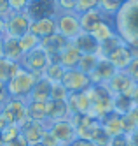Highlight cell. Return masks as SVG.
<instances>
[{
  "mask_svg": "<svg viewBox=\"0 0 138 146\" xmlns=\"http://www.w3.org/2000/svg\"><path fill=\"white\" fill-rule=\"evenodd\" d=\"M124 0H100L98 9L107 16V18H114V14L119 11V7L122 5Z\"/></svg>",
  "mask_w": 138,
  "mask_h": 146,
  "instance_id": "f546056e",
  "label": "cell"
},
{
  "mask_svg": "<svg viewBox=\"0 0 138 146\" xmlns=\"http://www.w3.org/2000/svg\"><path fill=\"white\" fill-rule=\"evenodd\" d=\"M103 19H107V16H105L100 9H91V11H86V13L79 14L80 28H82V32H86V34H91Z\"/></svg>",
  "mask_w": 138,
  "mask_h": 146,
  "instance_id": "e0dca14e",
  "label": "cell"
},
{
  "mask_svg": "<svg viewBox=\"0 0 138 146\" xmlns=\"http://www.w3.org/2000/svg\"><path fill=\"white\" fill-rule=\"evenodd\" d=\"M112 21L115 34L138 55V0H124Z\"/></svg>",
  "mask_w": 138,
  "mask_h": 146,
  "instance_id": "6da1fadb",
  "label": "cell"
},
{
  "mask_svg": "<svg viewBox=\"0 0 138 146\" xmlns=\"http://www.w3.org/2000/svg\"><path fill=\"white\" fill-rule=\"evenodd\" d=\"M7 125H9V123H7V120H5V116H4V114H2V113H0V132H2V130H4V129L7 127Z\"/></svg>",
  "mask_w": 138,
  "mask_h": 146,
  "instance_id": "ee69618b",
  "label": "cell"
},
{
  "mask_svg": "<svg viewBox=\"0 0 138 146\" xmlns=\"http://www.w3.org/2000/svg\"><path fill=\"white\" fill-rule=\"evenodd\" d=\"M30 23L31 19L25 13H12L5 19V35L19 39L26 32H30Z\"/></svg>",
  "mask_w": 138,
  "mask_h": 146,
  "instance_id": "9c48e42d",
  "label": "cell"
},
{
  "mask_svg": "<svg viewBox=\"0 0 138 146\" xmlns=\"http://www.w3.org/2000/svg\"><path fill=\"white\" fill-rule=\"evenodd\" d=\"M0 146H5V141H4V137H2V132H0Z\"/></svg>",
  "mask_w": 138,
  "mask_h": 146,
  "instance_id": "7dc6e473",
  "label": "cell"
},
{
  "mask_svg": "<svg viewBox=\"0 0 138 146\" xmlns=\"http://www.w3.org/2000/svg\"><path fill=\"white\" fill-rule=\"evenodd\" d=\"M67 44H68V40L65 37H61L60 34H52V35H49V37H46V39L40 40V46L49 53V56H51L52 62L56 60V56L60 55V51L65 48Z\"/></svg>",
  "mask_w": 138,
  "mask_h": 146,
  "instance_id": "ac0fdd59",
  "label": "cell"
},
{
  "mask_svg": "<svg viewBox=\"0 0 138 146\" xmlns=\"http://www.w3.org/2000/svg\"><path fill=\"white\" fill-rule=\"evenodd\" d=\"M30 0H9V5L12 9V13H25Z\"/></svg>",
  "mask_w": 138,
  "mask_h": 146,
  "instance_id": "d590c367",
  "label": "cell"
},
{
  "mask_svg": "<svg viewBox=\"0 0 138 146\" xmlns=\"http://www.w3.org/2000/svg\"><path fill=\"white\" fill-rule=\"evenodd\" d=\"M100 123H101V127H103V130L107 132L110 137H115V135H121V134H124V129H122V118H121V114H117V113H109L107 116H105L103 120H100Z\"/></svg>",
  "mask_w": 138,
  "mask_h": 146,
  "instance_id": "ffe728a7",
  "label": "cell"
},
{
  "mask_svg": "<svg viewBox=\"0 0 138 146\" xmlns=\"http://www.w3.org/2000/svg\"><path fill=\"white\" fill-rule=\"evenodd\" d=\"M18 40H19L21 49H23V55L28 53V51H31V49H35L37 46H40V39L37 35H33L31 32H26L23 37H19Z\"/></svg>",
  "mask_w": 138,
  "mask_h": 146,
  "instance_id": "4dcf8cb0",
  "label": "cell"
},
{
  "mask_svg": "<svg viewBox=\"0 0 138 146\" xmlns=\"http://www.w3.org/2000/svg\"><path fill=\"white\" fill-rule=\"evenodd\" d=\"M80 56H82L80 51H79L75 46H73L72 42H68L65 48L60 51V55L56 56L54 62H58V64H60L63 69H65V70H67V69H77Z\"/></svg>",
  "mask_w": 138,
  "mask_h": 146,
  "instance_id": "4fadbf2b",
  "label": "cell"
},
{
  "mask_svg": "<svg viewBox=\"0 0 138 146\" xmlns=\"http://www.w3.org/2000/svg\"><path fill=\"white\" fill-rule=\"evenodd\" d=\"M63 74H65V69H63L58 62H51L47 65V69L44 70V76L42 78H46L49 83H61Z\"/></svg>",
  "mask_w": 138,
  "mask_h": 146,
  "instance_id": "4316f807",
  "label": "cell"
},
{
  "mask_svg": "<svg viewBox=\"0 0 138 146\" xmlns=\"http://www.w3.org/2000/svg\"><path fill=\"white\" fill-rule=\"evenodd\" d=\"M19 134H21V129L18 127V125H7V127L2 130V137H4L5 143H9V141L16 139Z\"/></svg>",
  "mask_w": 138,
  "mask_h": 146,
  "instance_id": "e575fe53",
  "label": "cell"
},
{
  "mask_svg": "<svg viewBox=\"0 0 138 146\" xmlns=\"http://www.w3.org/2000/svg\"><path fill=\"white\" fill-rule=\"evenodd\" d=\"M40 144L42 146H58V143H56V139L52 137V134L46 129V132H44V135H42V139H40Z\"/></svg>",
  "mask_w": 138,
  "mask_h": 146,
  "instance_id": "f35d334b",
  "label": "cell"
},
{
  "mask_svg": "<svg viewBox=\"0 0 138 146\" xmlns=\"http://www.w3.org/2000/svg\"><path fill=\"white\" fill-rule=\"evenodd\" d=\"M91 35L98 40V44L105 42L107 39L114 37L115 35V28H114V21H112V18H107V19H103V21L96 27L91 32Z\"/></svg>",
  "mask_w": 138,
  "mask_h": 146,
  "instance_id": "cb8c5ba5",
  "label": "cell"
},
{
  "mask_svg": "<svg viewBox=\"0 0 138 146\" xmlns=\"http://www.w3.org/2000/svg\"><path fill=\"white\" fill-rule=\"evenodd\" d=\"M46 132V123H39V121H26L21 127V135L23 139L28 143V146H35L40 144V139Z\"/></svg>",
  "mask_w": 138,
  "mask_h": 146,
  "instance_id": "5bb4252c",
  "label": "cell"
},
{
  "mask_svg": "<svg viewBox=\"0 0 138 146\" xmlns=\"http://www.w3.org/2000/svg\"><path fill=\"white\" fill-rule=\"evenodd\" d=\"M46 129L52 134L56 139L58 146H72V143L77 139V130L72 120H56V121H47Z\"/></svg>",
  "mask_w": 138,
  "mask_h": 146,
  "instance_id": "277c9868",
  "label": "cell"
},
{
  "mask_svg": "<svg viewBox=\"0 0 138 146\" xmlns=\"http://www.w3.org/2000/svg\"><path fill=\"white\" fill-rule=\"evenodd\" d=\"M98 62H100V56H98V55H82V56H80V60H79L77 69H79V70H82L84 74H88V76H89L91 72L96 69Z\"/></svg>",
  "mask_w": 138,
  "mask_h": 146,
  "instance_id": "83f0119b",
  "label": "cell"
},
{
  "mask_svg": "<svg viewBox=\"0 0 138 146\" xmlns=\"http://www.w3.org/2000/svg\"><path fill=\"white\" fill-rule=\"evenodd\" d=\"M70 97V92L63 86V83H51V100L67 102Z\"/></svg>",
  "mask_w": 138,
  "mask_h": 146,
  "instance_id": "1f68e13d",
  "label": "cell"
},
{
  "mask_svg": "<svg viewBox=\"0 0 138 146\" xmlns=\"http://www.w3.org/2000/svg\"><path fill=\"white\" fill-rule=\"evenodd\" d=\"M61 83L70 93H82L93 85L89 76L84 74V72L79 70V69H67L65 74H63Z\"/></svg>",
  "mask_w": 138,
  "mask_h": 146,
  "instance_id": "52a82bcc",
  "label": "cell"
},
{
  "mask_svg": "<svg viewBox=\"0 0 138 146\" xmlns=\"http://www.w3.org/2000/svg\"><path fill=\"white\" fill-rule=\"evenodd\" d=\"M51 62L52 60H51L47 51L42 46H37L35 49H31V51H28V53H25L23 56H21L19 65H21V69L35 74L37 78H42L44 76V70L47 69V65L51 64Z\"/></svg>",
  "mask_w": 138,
  "mask_h": 146,
  "instance_id": "3957f363",
  "label": "cell"
},
{
  "mask_svg": "<svg viewBox=\"0 0 138 146\" xmlns=\"http://www.w3.org/2000/svg\"><path fill=\"white\" fill-rule=\"evenodd\" d=\"M72 44L75 46L82 55H98V51H100L98 40L94 39L91 34H86V32H80L75 39L72 40Z\"/></svg>",
  "mask_w": 138,
  "mask_h": 146,
  "instance_id": "2e32d148",
  "label": "cell"
},
{
  "mask_svg": "<svg viewBox=\"0 0 138 146\" xmlns=\"http://www.w3.org/2000/svg\"><path fill=\"white\" fill-rule=\"evenodd\" d=\"M0 58H4V37H0Z\"/></svg>",
  "mask_w": 138,
  "mask_h": 146,
  "instance_id": "bcb514c9",
  "label": "cell"
},
{
  "mask_svg": "<svg viewBox=\"0 0 138 146\" xmlns=\"http://www.w3.org/2000/svg\"><path fill=\"white\" fill-rule=\"evenodd\" d=\"M128 135H129V143H131V146H138V129L133 130V132L128 134Z\"/></svg>",
  "mask_w": 138,
  "mask_h": 146,
  "instance_id": "7bdbcfd3",
  "label": "cell"
},
{
  "mask_svg": "<svg viewBox=\"0 0 138 146\" xmlns=\"http://www.w3.org/2000/svg\"><path fill=\"white\" fill-rule=\"evenodd\" d=\"M5 35V19L0 18V37Z\"/></svg>",
  "mask_w": 138,
  "mask_h": 146,
  "instance_id": "f6af8a7d",
  "label": "cell"
},
{
  "mask_svg": "<svg viewBox=\"0 0 138 146\" xmlns=\"http://www.w3.org/2000/svg\"><path fill=\"white\" fill-rule=\"evenodd\" d=\"M47 102H33L28 100L26 102V116L30 121H39V123H46L47 125Z\"/></svg>",
  "mask_w": 138,
  "mask_h": 146,
  "instance_id": "44dd1931",
  "label": "cell"
},
{
  "mask_svg": "<svg viewBox=\"0 0 138 146\" xmlns=\"http://www.w3.org/2000/svg\"><path fill=\"white\" fill-rule=\"evenodd\" d=\"M10 14H12V9L9 5V0H0V18L7 19Z\"/></svg>",
  "mask_w": 138,
  "mask_h": 146,
  "instance_id": "74e56055",
  "label": "cell"
},
{
  "mask_svg": "<svg viewBox=\"0 0 138 146\" xmlns=\"http://www.w3.org/2000/svg\"><path fill=\"white\" fill-rule=\"evenodd\" d=\"M30 32L33 35H37L40 40L52 35V34H56V18L33 19V21L30 23Z\"/></svg>",
  "mask_w": 138,
  "mask_h": 146,
  "instance_id": "9a60e30c",
  "label": "cell"
},
{
  "mask_svg": "<svg viewBox=\"0 0 138 146\" xmlns=\"http://www.w3.org/2000/svg\"><path fill=\"white\" fill-rule=\"evenodd\" d=\"M5 146H28V143L23 139V135H18L16 139H12V141H9V143H5Z\"/></svg>",
  "mask_w": 138,
  "mask_h": 146,
  "instance_id": "60d3db41",
  "label": "cell"
},
{
  "mask_svg": "<svg viewBox=\"0 0 138 146\" xmlns=\"http://www.w3.org/2000/svg\"><path fill=\"white\" fill-rule=\"evenodd\" d=\"M105 86L109 88V92L112 95H129V97L136 88V85L131 81V78L126 74L124 70H117Z\"/></svg>",
  "mask_w": 138,
  "mask_h": 146,
  "instance_id": "30bf717a",
  "label": "cell"
},
{
  "mask_svg": "<svg viewBox=\"0 0 138 146\" xmlns=\"http://www.w3.org/2000/svg\"><path fill=\"white\" fill-rule=\"evenodd\" d=\"M28 100L33 102H49L51 100V83L46 78H39L33 90H31Z\"/></svg>",
  "mask_w": 138,
  "mask_h": 146,
  "instance_id": "7402d4cb",
  "label": "cell"
},
{
  "mask_svg": "<svg viewBox=\"0 0 138 146\" xmlns=\"http://www.w3.org/2000/svg\"><path fill=\"white\" fill-rule=\"evenodd\" d=\"M124 42V40L117 35V34H115L114 37H110V39H107V40H105V42H101L100 44V51H98V56H101V58H107L110 53H112V51L115 49V48H119L121 44Z\"/></svg>",
  "mask_w": 138,
  "mask_h": 146,
  "instance_id": "f1b7e54d",
  "label": "cell"
},
{
  "mask_svg": "<svg viewBox=\"0 0 138 146\" xmlns=\"http://www.w3.org/2000/svg\"><path fill=\"white\" fill-rule=\"evenodd\" d=\"M21 56H23V49H21V46H19V40L14 39V37L4 35V58H7L10 62H18L19 64Z\"/></svg>",
  "mask_w": 138,
  "mask_h": 146,
  "instance_id": "603a6c76",
  "label": "cell"
},
{
  "mask_svg": "<svg viewBox=\"0 0 138 146\" xmlns=\"http://www.w3.org/2000/svg\"><path fill=\"white\" fill-rule=\"evenodd\" d=\"M35 146H42V144H35Z\"/></svg>",
  "mask_w": 138,
  "mask_h": 146,
  "instance_id": "c3c4849f",
  "label": "cell"
},
{
  "mask_svg": "<svg viewBox=\"0 0 138 146\" xmlns=\"http://www.w3.org/2000/svg\"><path fill=\"white\" fill-rule=\"evenodd\" d=\"M37 76L31 74V72L25 70V69H19L16 74L12 76V79H10L5 88L9 92V97H14V99H26L30 97L31 90H33L35 83H37Z\"/></svg>",
  "mask_w": 138,
  "mask_h": 146,
  "instance_id": "7a4b0ae2",
  "label": "cell"
},
{
  "mask_svg": "<svg viewBox=\"0 0 138 146\" xmlns=\"http://www.w3.org/2000/svg\"><path fill=\"white\" fill-rule=\"evenodd\" d=\"M30 2H31V0H30Z\"/></svg>",
  "mask_w": 138,
  "mask_h": 146,
  "instance_id": "681fc988",
  "label": "cell"
},
{
  "mask_svg": "<svg viewBox=\"0 0 138 146\" xmlns=\"http://www.w3.org/2000/svg\"><path fill=\"white\" fill-rule=\"evenodd\" d=\"M46 106H47V120H49V121L68 120V118H72L67 102H61V100H49Z\"/></svg>",
  "mask_w": 138,
  "mask_h": 146,
  "instance_id": "d6986e66",
  "label": "cell"
},
{
  "mask_svg": "<svg viewBox=\"0 0 138 146\" xmlns=\"http://www.w3.org/2000/svg\"><path fill=\"white\" fill-rule=\"evenodd\" d=\"M19 69H21V65L18 62H10L7 58H0V83H2V85H7Z\"/></svg>",
  "mask_w": 138,
  "mask_h": 146,
  "instance_id": "d4e9b609",
  "label": "cell"
},
{
  "mask_svg": "<svg viewBox=\"0 0 138 146\" xmlns=\"http://www.w3.org/2000/svg\"><path fill=\"white\" fill-rule=\"evenodd\" d=\"M100 0H75V13L82 14L86 11H91V9H98Z\"/></svg>",
  "mask_w": 138,
  "mask_h": 146,
  "instance_id": "d6a6232c",
  "label": "cell"
},
{
  "mask_svg": "<svg viewBox=\"0 0 138 146\" xmlns=\"http://www.w3.org/2000/svg\"><path fill=\"white\" fill-rule=\"evenodd\" d=\"M135 108V102L129 95H114V113L117 114H126Z\"/></svg>",
  "mask_w": 138,
  "mask_h": 146,
  "instance_id": "484cf974",
  "label": "cell"
},
{
  "mask_svg": "<svg viewBox=\"0 0 138 146\" xmlns=\"http://www.w3.org/2000/svg\"><path fill=\"white\" fill-rule=\"evenodd\" d=\"M26 99H14V97H9V100L4 104L2 108V113L7 123L9 125H18L21 129L23 125L28 121V116H26Z\"/></svg>",
  "mask_w": 138,
  "mask_h": 146,
  "instance_id": "5b68a950",
  "label": "cell"
},
{
  "mask_svg": "<svg viewBox=\"0 0 138 146\" xmlns=\"http://www.w3.org/2000/svg\"><path fill=\"white\" fill-rule=\"evenodd\" d=\"M110 146H131V143H129V135H128V134L115 135V137H112V144H110Z\"/></svg>",
  "mask_w": 138,
  "mask_h": 146,
  "instance_id": "8d00e7d4",
  "label": "cell"
},
{
  "mask_svg": "<svg viewBox=\"0 0 138 146\" xmlns=\"http://www.w3.org/2000/svg\"><path fill=\"white\" fill-rule=\"evenodd\" d=\"M133 56H135L133 49L126 42H122L119 48H115L112 53L107 56V60L115 67V70H126V67L129 65V62L133 60Z\"/></svg>",
  "mask_w": 138,
  "mask_h": 146,
  "instance_id": "8fae6325",
  "label": "cell"
},
{
  "mask_svg": "<svg viewBox=\"0 0 138 146\" xmlns=\"http://www.w3.org/2000/svg\"><path fill=\"white\" fill-rule=\"evenodd\" d=\"M126 74H128L131 78V81L135 83V85H138V55L133 56V60L129 62V65L126 67Z\"/></svg>",
  "mask_w": 138,
  "mask_h": 146,
  "instance_id": "836d02e7",
  "label": "cell"
},
{
  "mask_svg": "<svg viewBox=\"0 0 138 146\" xmlns=\"http://www.w3.org/2000/svg\"><path fill=\"white\" fill-rule=\"evenodd\" d=\"M115 67L110 64V62L107 58H101L100 56V62H98V65L96 69H94L91 74H89V79L93 85H107V83L112 79V76L115 74Z\"/></svg>",
  "mask_w": 138,
  "mask_h": 146,
  "instance_id": "7c38bea8",
  "label": "cell"
},
{
  "mask_svg": "<svg viewBox=\"0 0 138 146\" xmlns=\"http://www.w3.org/2000/svg\"><path fill=\"white\" fill-rule=\"evenodd\" d=\"M72 146H94V144H93V141H89V139H80V137H77L75 141L72 143Z\"/></svg>",
  "mask_w": 138,
  "mask_h": 146,
  "instance_id": "b9f144b4",
  "label": "cell"
},
{
  "mask_svg": "<svg viewBox=\"0 0 138 146\" xmlns=\"http://www.w3.org/2000/svg\"><path fill=\"white\" fill-rule=\"evenodd\" d=\"M25 14L33 21L42 18H56L58 14V4L56 0H31L28 4Z\"/></svg>",
  "mask_w": 138,
  "mask_h": 146,
  "instance_id": "ba28073f",
  "label": "cell"
},
{
  "mask_svg": "<svg viewBox=\"0 0 138 146\" xmlns=\"http://www.w3.org/2000/svg\"><path fill=\"white\" fill-rule=\"evenodd\" d=\"M82 32L77 13H58L56 14V34L72 42Z\"/></svg>",
  "mask_w": 138,
  "mask_h": 146,
  "instance_id": "8992f818",
  "label": "cell"
},
{
  "mask_svg": "<svg viewBox=\"0 0 138 146\" xmlns=\"http://www.w3.org/2000/svg\"><path fill=\"white\" fill-rule=\"evenodd\" d=\"M7 100H9V92H7L5 85H2V83H0V111H2L4 104H5Z\"/></svg>",
  "mask_w": 138,
  "mask_h": 146,
  "instance_id": "ab89813d",
  "label": "cell"
}]
</instances>
